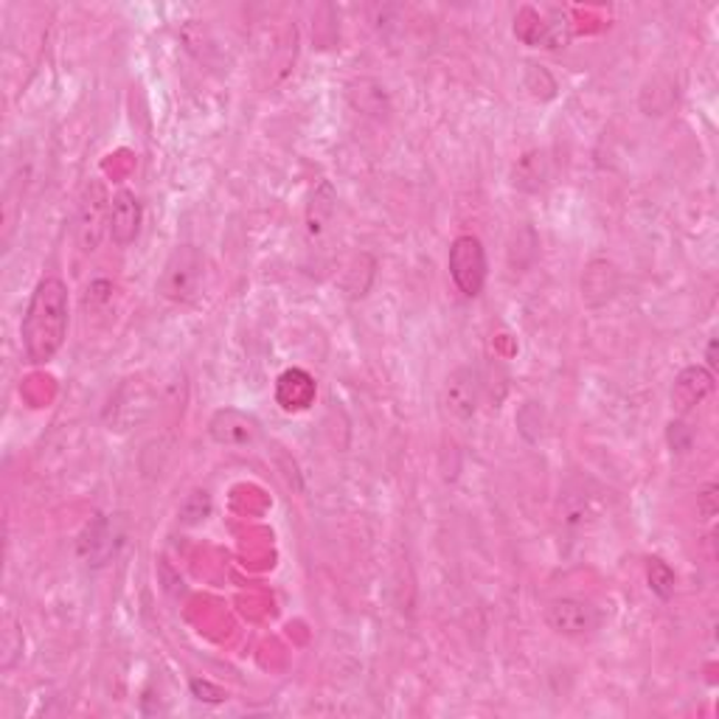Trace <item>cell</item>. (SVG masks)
I'll return each instance as SVG.
<instances>
[{
	"instance_id": "6da1fadb",
	"label": "cell",
	"mask_w": 719,
	"mask_h": 719,
	"mask_svg": "<svg viewBox=\"0 0 719 719\" xmlns=\"http://www.w3.org/2000/svg\"><path fill=\"white\" fill-rule=\"evenodd\" d=\"M68 323H71V298H68L66 281L46 276L31 292L23 323H20V338H23L29 363L46 366L60 354L68 338Z\"/></svg>"
},
{
	"instance_id": "7a4b0ae2",
	"label": "cell",
	"mask_w": 719,
	"mask_h": 719,
	"mask_svg": "<svg viewBox=\"0 0 719 719\" xmlns=\"http://www.w3.org/2000/svg\"><path fill=\"white\" fill-rule=\"evenodd\" d=\"M206 284V256L194 244H178L158 279V292L169 303H191Z\"/></svg>"
},
{
	"instance_id": "3957f363",
	"label": "cell",
	"mask_w": 719,
	"mask_h": 719,
	"mask_svg": "<svg viewBox=\"0 0 719 719\" xmlns=\"http://www.w3.org/2000/svg\"><path fill=\"white\" fill-rule=\"evenodd\" d=\"M447 268H450L452 284L458 287V292H465L467 298H476L483 292L487 284V250H483L481 239L465 233L456 237L447 253Z\"/></svg>"
},
{
	"instance_id": "277c9868",
	"label": "cell",
	"mask_w": 719,
	"mask_h": 719,
	"mask_svg": "<svg viewBox=\"0 0 719 719\" xmlns=\"http://www.w3.org/2000/svg\"><path fill=\"white\" fill-rule=\"evenodd\" d=\"M542 619H546V625L551 627L557 636L582 638V636H590V632L599 630L601 612L585 599L559 596V599L548 601L546 610H542Z\"/></svg>"
},
{
	"instance_id": "5b68a950",
	"label": "cell",
	"mask_w": 719,
	"mask_h": 719,
	"mask_svg": "<svg viewBox=\"0 0 719 719\" xmlns=\"http://www.w3.org/2000/svg\"><path fill=\"white\" fill-rule=\"evenodd\" d=\"M110 231V197L101 183H88L77 211V239L84 253H93Z\"/></svg>"
},
{
	"instance_id": "8992f818",
	"label": "cell",
	"mask_w": 719,
	"mask_h": 719,
	"mask_svg": "<svg viewBox=\"0 0 719 719\" xmlns=\"http://www.w3.org/2000/svg\"><path fill=\"white\" fill-rule=\"evenodd\" d=\"M445 408L452 419L458 422H470L478 413V402H481V377L472 366H458L456 371H450L445 380Z\"/></svg>"
},
{
	"instance_id": "52a82bcc",
	"label": "cell",
	"mask_w": 719,
	"mask_h": 719,
	"mask_svg": "<svg viewBox=\"0 0 719 719\" xmlns=\"http://www.w3.org/2000/svg\"><path fill=\"white\" fill-rule=\"evenodd\" d=\"M209 436L222 447H253L262 439L259 419L237 408H220L209 422Z\"/></svg>"
},
{
	"instance_id": "ba28073f",
	"label": "cell",
	"mask_w": 719,
	"mask_h": 719,
	"mask_svg": "<svg viewBox=\"0 0 719 719\" xmlns=\"http://www.w3.org/2000/svg\"><path fill=\"white\" fill-rule=\"evenodd\" d=\"M334 217H338V191L332 189L329 180H323L312 191L310 206H307V220H303V231H307V242H310L312 250H318L332 237Z\"/></svg>"
},
{
	"instance_id": "9c48e42d",
	"label": "cell",
	"mask_w": 719,
	"mask_h": 719,
	"mask_svg": "<svg viewBox=\"0 0 719 719\" xmlns=\"http://www.w3.org/2000/svg\"><path fill=\"white\" fill-rule=\"evenodd\" d=\"M141 220L143 211L138 197L127 189L116 191L113 200H110V239H113L119 248L132 244L138 239V233H141Z\"/></svg>"
},
{
	"instance_id": "30bf717a",
	"label": "cell",
	"mask_w": 719,
	"mask_h": 719,
	"mask_svg": "<svg viewBox=\"0 0 719 719\" xmlns=\"http://www.w3.org/2000/svg\"><path fill=\"white\" fill-rule=\"evenodd\" d=\"M713 391V375L702 366H691V369L680 371V377L675 380L672 399L678 405V410H691L695 405H700L708 393Z\"/></svg>"
},
{
	"instance_id": "8fae6325",
	"label": "cell",
	"mask_w": 719,
	"mask_h": 719,
	"mask_svg": "<svg viewBox=\"0 0 719 719\" xmlns=\"http://www.w3.org/2000/svg\"><path fill=\"white\" fill-rule=\"evenodd\" d=\"M79 551L93 565H101L110 557V551H113V531H110L108 518H101L99 515V518L84 529L82 540H79Z\"/></svg>"
},
{
	"instance_id": "7c38bea8",
	"label": "cell",
	"mask_w": 719,
	"mask_h": 719,
	"mask_svg": "<svg viewBox=\"0 0 719 719\" xmlns=\"http://www.w3.org/2000/svg\"><path fill=\"white\" fill-rule=\"evenodd\" d=\"M548 180V161L542 152H529L520 158V163L515 167V186L523 191H537L540 186H546Z\"/></svg>"
},
{
	"instance_id": "4fadbf2b",
	"label": "cell",
	"mask_w": 719,
	"mask_h": 719,
	"mask_svg": "<svg viewBox=\"0 0 719 719\" xmlns=\"http://www.w3.org/2000/svg\"><path fill=\"white\" fill-rule=\"evenodd\" d=\"M647 577H649V590H652L655 596H660V599H669V596L675 593V571L669 568V565L663 562V559H649V568H647Z\"/></svg>"
},
{
	"instance_id": "5bb4252c",
	"label": "cell",
	"mask_w": 719,
	"mask_h": 719,
	"mask_svg": "<svg viewBox=\"0 0 719 719\" xmlns=\"http://www.w3.org/2000/svg\"><path fill=\"white\" fill-rule=\"evenodd\" d=\"M717 492H719L717 483H708V487L700 489V495H697V515H700V520L717 518V509H719Z\"/></svg>"
},
{
	"instance_id": "9a60e30c",
	"label": "cell",
	"mask_w": 719,
	"mask_h": 719,
	"mask_svg": "<svg viewBox=\"0 0 719 719\" xmlns=\"http://www.w3.org/2000/svg\"><path fill=\"white\" fill-rule=\"evenodd\" d=\"M18 636V627H14V621L9 619V627H7V632H3V669H9V666L14 663L12 660V655H18V652H23V636L18 638V641H12V638Z\"/></svg>"
},
{
	"instance_id": "2e32d148",
	"label": "cell",
	"mask_w": 719,
	"mask_h": 719,
	"mask_svg": "<svg viewBox=\"0 0 719 719\" xmlns=\"http://www.w3.org/2000/svg\"><path fill=\"white\" fill-rule=\"evenodd\" d=\"M691 439H695V433L689 430V425H683V422L669 425V445H672L678 452L689 450Z\"/></svg>"
},
{
	"instance_id": "e0dca14e",
	"label": "cell",
	"mask_w": 719,
	"mask_h": 719,
	"mask_svg": "<svg viewBox=\"0 0 719 719\" xmlns=\"http://www.w3.org/2000/svg\"><path fill=\"white\" fill-rule=\"evenodd\" d=\"M708 366L711 369H717V338H711V343H708Z\"/></svg>"
}]
</instances>
